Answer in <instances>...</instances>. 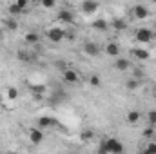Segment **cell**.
Masks as SVG:
<instances>
[{
	"label": "cell",
	"instance_id": "22",
	"mask_svg": "<svg viewBox=\"0 0 156 154\" xmlns=\"http://www.w3.org/2000/svg\"><path fill=\"white\" fill-rule=\"evenodd\" d=\"M16 56H18V60H22V62H29V60L33 58V56H31L29 53H26V51H18Z\"/></svg>",
	"mask_w": 156,
	"mask_h": 154
},
{
	"label": "cell",
	"instance_id": "17",
	"mask_svg": "<svg viewBox=\"0 0 156 154\" xmlns=\"http://www.w3.org/2000/svg\"><path fill=\"white\" fill-rule=\"evenodd\" d=\"M93 136H94V131H91V129H83V131L80 132V140H82V142H91Z\"/></svg>",
	"mask_w": 156,
	"mask_h": 154
},
{
	"label": "cell",
	"instance_id": "37",
	"mask_svg": "<svg viewBox=\"0 0 156 154\" xmlns=\"http://www.w3.org/2000/svg\"><path fill=\"white\" fill-rule=\"evenodd\" d=\"M154 38H156V33H154Z\"/></svg>",
	"mask_w": 156,
	"mask_h": 154
},
{
	"label": "cell",
	"instance_id": "23",
	"mask_svg": "<svg viewBox=\"0 0 156 154\" xmlns=\"http://www.w3.org/2000/svg\"><path fill=\"white\" fill-rule=\"evenodd\" d=\"M138 85H140V82H138V80H134V78H131V80L127 82V89H129V91H136V89H138Z\"/></svg>",
	"mask_w": 156,
	"mask_h": 154
},
{
	"label": "cell",
	"instance_id": "25",
	"mask_svg": "<svg viewBox=\"0 0 156 154\" xmlns=\"http://www.w3.org/2000/svg\"><path fill=\"white\" fill-rule=\"evenodd\" d=\"M9 15H13V18H15L16 15H22V11L18 9V5H16V4H11V5H9Z\"/></svg>",
	"mask_w": 156,
	"mask_h": 154
},
{
	"label": "cell",
	"instance_id": "8",
	"mask_svg": "<svg viewBox=\"0 0 156 154\" xmlns=\"http://www.w3.org/2000/svg\"><path fill=\"white\" fill-rule=\"evenodd\" d=\"M83 53L89 54V56H98V54H100V47H98V44H94V42H85V44H83Z\"/></svg>",
	"mask_w": 156,
	"mask_h": 154
},
{
	"label": "cell",
	"instance_id": "16",
	"mask_svg": "<svg viewBox=\"0 0 156 154\" xmlns=\"http://www.w3.org/2000/svg\"><path fill=\"white\" fill-rule=\"evenodd\" d=\"M26 42H27V44H31V45H35V44H38V42H40V37H38V33H35V31H29V33L26 35Z\"/></svg>",
	"mask_w": 156,
	"mask_h": 154
},
{
	"label": "cell",
	"instance_id": "28",
	"mask_svg": "<svg viewBox=\"0 0 156 154\" xmlns=\"http://www.w3.org/2000/svg\"><path fill=\"white\" fill-rule=\"evenodd\" d=\"M145 152L147 154H156V143L154 142H151V143L145 147Z\"/></svg>",
	"mask_w": 156,
	"mask_h": 154
},
{
	"label": "cell",
	"instance_id": "1",
	"mask_svg": "<svg viewBox=\"0 0 156 154\" xmlns=\"http://www.w3.org/2000/svg\"><path fill=\"white\" fill-rule=\"evenodd\" d=\"M100 147H104L107 154H123V145L116 138H107V140L100 142Z\"/></svg>",
	"mask_w": 156,
	"mask_h": 154
},
{
	"label": "cell",
	"instance_id": "6",
	"mask_svg": "<svg viewBox=\"0 0 156 154\" xmlns=\"http://www.w3.org/2000/svg\"><path fill=\"white\" fill-rule=\"evenodd\" d=\"M133 15H134L136 18L144 20V18L149 16V9H147V5H144V4H136V5L133 7Z\"/></svg>",
	"mask_w": 156,
	"mask_h": 154
},
{
	"label": "cell",
	"instance_id": "32",
	"mask_svg": "<svg viewBox=\"0 0 156 154\" xmlns=\"http://www.w3.org/2000/svg\"><path fill=\"white\" fill-rule=\"evenodd\" d=\"M142 76H144V71H142V69H136V71H134V80H140Z\"/></svg>",
	"mask_w": 156,
	"mask_h": 154
},
{
	"label": "cell",
	"instance_id": "30",
	"mask_svg": "<svg viewBox=\"0 0 156 154\" xmlns=\"http://www.w3.org/2000/svg\"><path fill=\"white\" fill-rule=\"evenodd\" d=\"M15 4H16V5H18V9H20V11H24V9H26V7H27V2H26V0H16V2H15Z\"/></svg>",
	"mask_w": 156,
	"mask_h": 154
},
{
	"label": "cell",
	"instance_id": "34",
	"mask_svg": "<svg viewBox=\"0 0 156 154\" xmlns=\"http://www.w3.org/2000/svg\"><path fill=\"white\" fill-rule=\"evenodd\" d=\"M2 37H4V33H2V29H0V42H2Z\"/></svg>",
	"mask_w": 156,
	"mask_h": 154
},
{
	"label": "cell",
	"instance_id": "18",
	"mask_svg": "<svg viewBox=\"0 0 156 154\" xmlns=\"http://www.w3.org/2000/svg\"><path fill=\"white\" fill-rule=\"evenodd\" d=\"M111 27L116 29V31H123V29L127 27V24H125V20H122V18H115L113 24H111Z\"/></svg>",
	"mask_w": 156,
	"mask_h": 154
},
{
	"label": "cell",
	"instance_id": "19",
	"mask_svg": "<svg viewBox=\"0 0 156 154\" xmlns=\"http://www.w3.org/2000/svg\"><path fill=\"white\" fill-rule=\"evenodd\" d=\"M45 85H42V83H35V85H31V93L33 94H38V96H44L45 94Z\"/></svg>",
	"mask_w": 156,
	"mask_h": 154
},
{
	"label": "cell",
	"instance_id": "35",
	"mask_svg": "<svg viewBox=\"0 0 156 154\" xmlns=\"http://www.w3.org/2000/svg\"><path fill=\"white\" fill-rule=\"evenodd\" d=\"M154 31H156V24H154Z\"/></svg>",
	"mask_w": 156,
	"mask_h": 154
},
{
	"label": "cell",
	"instance_id": "9",
	"mask_svg": "<svg viewBox=\"0 0 156 154\" xmlns=\"http://www.w3.org/2000/svg\"><path fill=\"white\" fill-rule=\"evenodd\" d=\"M58 22H62V24H73L75 22V15L69 9H62L58 13Z\"/></svg>",
	"mask_w": 156,
	"mask_h": 154
},
{
	"label": "cell",
	"instance_id": "21",
	"mask_svg": "<svg viewBox=\"0 0 156 154\" xmlns=\"http://www.w3.org/2000/svg\"><path fill=\"white\" fill-rule=\"evenodd\" d=\"M5 94H7L9 100H16V98H18V89H16V87H7V93H5Z\"/></svg>",
	"mask_w": 156,
	"mask_h": 154
},
{
	"label": "cell",
	"instance_id": "4",
	"mask_svg": "<svg viewBox=\"0 0 156 154\" xmlns=\"http://www.w3.org/2000/svg\"><path fill=\"white\" fill-rule=\"evenodd\" d=\"M62 80L66 83H76L78 80H80V75H78V71H75V69H66L62 73Z\"/></svg>",
	"mask_w": 156,
	"mask_h": 154
},
{
	"label": "cell",
	"instance_id": "26",
	"mask_svg": "<svg viewBox=\"0 0 156 154\" xmlns=\"http://www.w3.org/2000/svg\"><path fill=\"white\" fill-rule=\"evenodd\" d=\"M142 134H144V138H153V134H154V127H151V125H149V127H145Z\"/></svg>",
	"mask_w": 156,
	"mask_h": 154
},
{
	"label": "cell",
	"instance_id": "12",
	"mask_svg": "<svg viewBox=\"0 0 156 154\" xmlns=\"http://www.w3.org/2000/svg\"><path fill=\"white\" fill-rule=\"evenodd\" d=\"M133 54H134V58H138V60H149V58H151V53H149L147 49H142V47H136V49L133 51Z\"/></svg>",
	"mask_w": 156,
	"mask_h": 154
},
{
	"label": "cell",
	"instance_id": "13",
	"mask_svg": "<svg viewBox=\"0 0 156 154\" xmlns=\"http://www.w3.org/2000/svg\"><path fill=\"white\" fill-rule=\"evenodd\" d=\"M115 67H116L118 71H122V73H125L129 67H131V62L127 60V58H116V62H115Z\"/></svg>",
	"mask_w": 156,
	"mask_h": 154
},
{
	"label": "cell",
	"instance_id": "14",
	"mask_svg": "<svg viewBox=\"0 0 156 154\" xmlns=\"http://www.w3.org/2000/svg\"><path fill=\"white\" fill-rule=\"evenodd\" d=\"M91 27H93V29H96V31H107L109 24H107V20H104V18H98V20H94V22L91 24Z\"/></svg>",
	"mask_w": 156,
	"mask_h": 154
},
{
	"label": "cell",
	"instance_id": "3",
	"mask_svg": "<svg viewBox=\"0 0 156 154\" xmlns=\"http://www.w3.org/2000/svg\"><path fill=\"white\" fill-rule=\"evenodd\" d=\"M134 38H136V42H140V44H149L151 40L154 38V31L149 29V27H142V29L136 31Z\"/></svg>",
	"mask_w": 156,
	"mask_h": 154
},
{
	"label": "cell",
	"instance_id": "33",
	"mask_svg": "<svg viewBox=\"0 0 156 154\" xmlns=\"http://www.w3.org/2000/svg\"><path fill=\"white\" fill-rule=\"evenodd\" d=\"M98 154H107V151H105L104 147H100V145H98Z\"/></svg>",
	"mask_w": 156,
	"mask_h": 154
},
{
	"label": "cell",
	"instance_id": "11",
	"mask_svg": "<svg viewBox=\"0 0 156 154\" xmlns=\"http://www.w3.org/2000/svg\"><path fill=\"white\" fill-rule=\"evenodd\" d=\"M29 140H31L35 145H40V143L44 142V132H42L40 129H31V132H29Z\"/></svg>",
	"mask_w": 156,
	"mask_h": 154
},
{
	"label": "cell",
	"instance_id": "20",
	"mask_svg": "<svg viewBox=\"0 0 156 154\" xmlns=\"http://www.w3.org/2000/svg\"><path fill=\"white\" fill-rule=\"evenodd\" d=\"M138 120H140V113L138 111H129L127 113V121L129 123H136Z\"/></svg>",
	"mask_w": 156,
	"mask_h": 154
},
{
	"label": "cell",
	"instance_id": "29",
	"mask_svg": "<svg viewBox=\"0 0 156 154\" xmlns=\"http://www.w3.org/2000/svg\"><path fill=\"white\" fill-rule=\"evenodd\" d=\"M42 5H44L45 9H51V7H55L56 4H55V0H44V2H42Z\"/></svg>",
	"mask_w": 156,
	"mask_h": 154
},
{
	"label": "cell",
	"instance_id": "5",
	"mask_svg": "<svg viewBox=\"0 0 156 154\" xmlns=\"http://www.w3.org/2000/svg\"><path fill=\"white\" fill-rule=\"evenodd\" d=\"M80 7H82V11H83L85 15H93V13H96V11H98V2L83 0V2L80 4Z\"/></svg>",
	"mask_w": 156,
	"mask_h": 154
},
{
	"label": "cell",
	"instance_id": "27",
	"mask_svg": "<svg viewBox=\"0 0 156 154\" xmlns=\"http://www.w3.org/2000/svg\"><path fill=\"white\" fill-rule=\"evenodd\" d=\"M147 120H149V125H151V127H154V125H156V111H149Z\"/></svg>",
	"mask_w": 156,
	"mask_h": 154
},
{
	"label": "cell",
	"instance_id": "7",
	"mask_svg": "<svg viewBox=\"0 0 156 154\" xmlns=\"http://www.w3.org/2000/svg\"><path fill=\"white\" fill-rule=\"evenodd\" d=\"M56 125V120L53 116H40L38 118V129L44 131V129H49V127H55Z\"/></svg>",
	"mask_w": 156,
	"mask_h": 154
},
{
	"label": "cell",
	"instance_id": "31",
	"mask_svg": "<svg viewBox=\"0 0 156 154\" xmlns=\"http://www.w3.org/2000/svg\"><path fill=\"white\" fill-rule=\"evenodd\" d=\"M56 67H58V69H60L62 73H64V71L67 69V65H66V62H56Z\"/></svg>",
	"mask_w": 156,
	"mask_h": 154
},
{
	"label": "cell",
	"instance_id": "36",
	"mask_svg": "<svg viewBox=\"0 0 156 154\" xmlns=\"http://www.w3.org/2000/svg\"><path fill=\"white\" fill-rule=\"evenodd\" d=\"M154 96H156V89H154Z\"/></svg>",
	"mask_w": 156,
	"mask_h": 154
},
{
	"label": "cell",
	"instance_id": "24",
	"mask_svg": "<svg viewBox=\"0 0 156 154\" xmlns=\"http://www.w3.org/2000/svg\"><path fill=\"white\" fill-rule=\"evenodd\" d=\"M89 83H91L93 87H100V83H102V82H100V76H98V75H91V76H89Z\"/></svg>",
	"mask_w": 156,
	"mask_h": 154
},
{
	"label": "cell",
	"instance_id": "10",
	"mask_svg": "<svg viewBox=\"0 0 156 154\" xmlns=\"http://www.w3.org/2000/svg\"><path fill=\"white\" fill-rule=\"evenodd\" d=\"M105 53H107V56L118 58V56H120V45H118L116 42H109V44L105 45Z\"/></svg>",
	"mask_w": 156,
	"mask_h": 154
},
{
	"label": "cell",
	"instance_id": "15",
	"mask_svg": "<svg viewBox=\"0 0 156 154\" xmlns=\"http://www.w3.org/2000/svg\"><path fill=\"white\" fill-rule=\"evenodd\" d=\"M4 27H5L7 31H16V29H18V22H16V18H13V16L5 18V20H4Z\"/></svg>",
	"mask_w": 156,
	"mask_h": 154
},
{
	"label": "cell",
	"instance_id": "2",
	"mask_svg": "<svg viewBox=\"0 0 156 154\" xmlns=\"http://www.w3.org/2000/svg\"><path fill=\"white\" fill-rule=\"evenodd\" d=\"M47 38L51 40L53 44H58V42H62V40L66 38V29H64V27L55 26V27L47 29Z\"/></svg>",
	"mask_w": 156,
	"mask_h": 154
}]
</instances>
